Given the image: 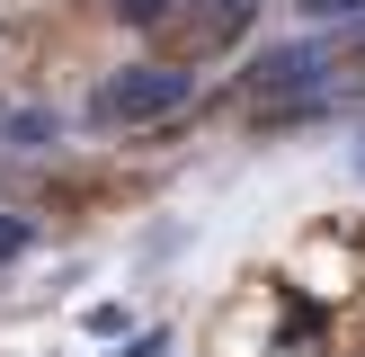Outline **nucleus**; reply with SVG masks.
Wrapping results in <instances>:
<instances>
[{
	"instance_id": "obj_1",
	"label": "nucleus",
	"mask_w": 365,
	"mask_h": 357,
	"mask_svg": "<svg viewBox=\"0 0 365 357\" xmlns=\"http://www.w3.org/2000/svg\"><path fill=\"white\" fill-rule=\"evenodd\" d=\"M187 99H196V71H178V63H125V71H107V81L89 89V116L98 125H170Z\"/></svg>"
},
{
	"instance_id": "obj_2",
	"label": "nucleus",
	"mask_w": 365,
	"mask_h": 357,
	"mask_svg": "<svg viewBox=\"0 0 365 357\" xmlns=\"http://www.w3.org/2000/svg\"><path fill=\"white\" fill-rule=\"evenodd\" d=\"M312 71H321L312 45H277V54H259V71H250V81H259V89H303Z\"/></svg>"
},
{
	"instance_id": "obj_3",
	"label": "nucleus",
	"mask_w": 365,
	"mask_h": 357,
	"mask_svg": "<svg viewBox=\"0 0 365 357\" xmlns=\"http://www.w3.org/2000/svg\"><path fill=\"white\" fill-rule=\"evenodd\" d=\"M0 134H9V143H18V152H36V143H45V134H53V116H45V107H27V116H9V125H0Z\"/></svg>"
},
{
	"instance_id": "obj_4",
	"label": "nucleus",
	"mask_w": 365,
	"mask_h": 357,
	"mask_svg": "<svg viewBox=\"0 0 365 357\" xmlns=\"http://www.w3.org/2000/svg\"><path fill=\"white\" fill-rule=\"evenodd\" d=\"M107 9H116V18H125V27H160V18H170V9H178V0H107Z\"/></svg>"
},
{
	"instance_id": "obj_5",
	"label": "nucleus",
	"mask_w": 365,
	"mask_h": 357,
	"mask_svg": "<svg viewBox=\"0 0 365 357\" xmlns=\"http://www.w3.org/2000/svg\"><path fill=\"white\" fill-rule=\"evenodd\" d=\"M250 9H259V0H205V27L232 36V27H250Z\"/></svg>"
},
{
	"instance_id": "obj_6",
	"label": "nucleus",
	"mask_w": 365,
	"mask_h": 357,
	"mask_svg": "<svg viewBox=\"0 0 365 357\" xmlns=\"http://www.w3.org/2000/svg\"><path fill=\"white\" fill-rule=\"evenodd\" d=\"M303 18H365V0H294Z\"/></svg>"
},
{
	"instance_id": "obj_7",
	"label": "nucleus",
	"mask_w": 365,
	"mask_h": 357,
	"mask_svg": "<svg viewBox=\"0 0 365 357\" xmlns=\"http://www.w3.org/2000/svg\"><path fill=\"white\" fill-rule=\"evenodd\" d=\"M18 250H27V223H18V214H0V268H9Z\"/></svg>"
},
{
	"instance_id": "obj_8",
	"label": "nucleus",
	"mask_w": 365,
	"mask_h": 357,
	"mask_svg": "<svg viewBox=\"0 0 365 357\" xmlns=\"http://www.w3.org/2000/svg\"><path fill=\"white\" fill-rule=\"evenodd\" d=\"M356 161H365V152H356Z\"/></svg>"
}]
</instances>
